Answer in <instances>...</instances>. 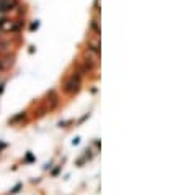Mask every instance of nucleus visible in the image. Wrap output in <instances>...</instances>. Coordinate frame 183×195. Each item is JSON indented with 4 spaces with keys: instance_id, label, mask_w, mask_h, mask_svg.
Instances as JSON below:
<instances>
[{
    "instance_id": "20e7f679",
    "label": "nucleus",
    "mask_w": 183,
    "mask_h": 195,
    "mask_svg": "<svg viewBox=\"0 0 183 195\" xmlns=\"http://www.w3.org/2000/svg\"><path fill=\"white\" fill-rule=\"evenodd\" d=\"M20 188H21V184H16V185L10 190V193H11V195H13V193H18V190H20Z\"/></svg>"
},
{
    "instance_id": "7ed1b4c3",
    "label": "nucleus",
    "mask_w": 183,
    "mask_h": 195,
    "mask_svg": "<svg viewBox=\"0 0 183 195\" xmlns=\"http://www.w3.org/2000/svg\"><path fill=\"white\" fill-rule=\"evenodd\" d=\"M90 27H92V30L93 31H95V33H97V36L100 35V28H98V22L97 20H92V25H90Z\"/></svg>"
},
{
    "instance_id": "f257e3e1",
    "label": "nucleus",
    "mask_w": 183,
    "mask_h": 195,
    "mask_svg": "<svg viewBox=\"0 0 183 195\" xmlns=\"http://www.w3.org/2000/svg\"><path fill=\"white\" fill-rule=\"evenodd\" d=\"M80 80H82V74L80 72H74L64 84V92L67 95H74L75 92H79L80 89Z\"/></svg>"
},
{
    "instance_id": "39448f33",
    "label": "nucleus",
    "mask_w": 183,
    "mask_h": 195,
    "mask_svg": "<svg viewBox=\"0 0 183 195\" xmlns=\"http://www.w3.org/2000/svg\"><path fill=\"white\" fill-rule=\"evenodd\" d=\"M26 161H28V162H33V161H34V158H33V156H31V154L28 153V154H26Z\"/></svg>"
},
{
    "instance_id": "423d86ee",
    "label": "nucleus",
    "mask_w": 183,
    "mask_h": 195,
    "mask_svg": "<svg viewBox=\"0 0 183 195\" xmlns=\"http://www.w3.org/2000/svg\"><path fill=\"white\" fill-rule=\"evenodd\" d=\"M79 143H80V138H74V141H72V144L75 146V144H79Z\"/></svg>"
},
{
    "instance_id": "f03ea898",
    "label": "nucleus",
    "mask_w": 183,
    "mask_h": 195,
    "mask_svg": "<svg viewBox=\"0 0 183 195\" xmlns=\"http://www.w3.org/2000/svg\"><path fill=\"white\" fill-rule=\"evenodd\" d=\"M11 57L10 56H0V71H7L11 66Z\"/></svg>"
}]
</instances>
